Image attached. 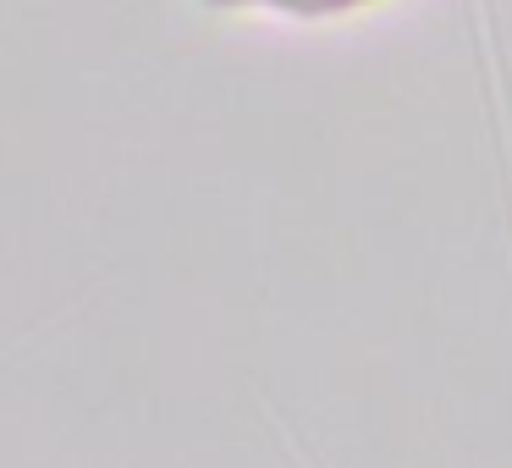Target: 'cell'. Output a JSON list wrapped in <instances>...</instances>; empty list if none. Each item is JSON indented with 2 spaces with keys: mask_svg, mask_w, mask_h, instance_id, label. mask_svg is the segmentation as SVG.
<instances>
[{
  "mask_svg": "<svg viewBox=\"0 0 512 468\" xmlns=\"http://www.w3.org/2000/svg\"><path fill=\"white\" fill-rule=\"evenodd\" d=\"M221 12L243 6V12H281V17H347L364 12V6H380V0H210Z\"/></svg>",
  "mask_w": 512,
  "mask_h": 468,
  "instance_id": "obj_1",
  "label": "cell"
}]
</instances>
